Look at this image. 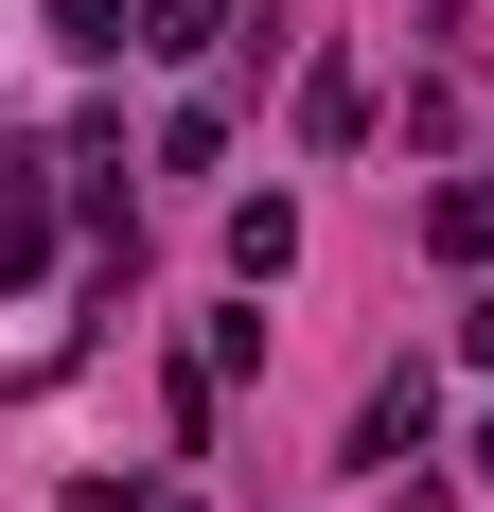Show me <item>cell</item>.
Segmentation results:
<instances>
[{
    "label": "cell",
    "mask_w": 494,
    "mask_h": 512,
    "mask_svg": "<svg viewBox=\"0 0 494 512\" xmlns=\"http://www.w3.org/2000/svg\"><path fill=\"white\" fill-rule=\"evenodd\" d=\"M424 442H442V371H389V389L353 407V477H406Z\"/></svg>",
    "instance_id": "1"
},
{
    "label": "cell",
    "mask_w": 494,
    "mask_h": 512,
    "mask_svg": "<svg viewBox=\"0 0 494 512\" xmlns=\"http://www.w3.org/2000/svg\"><path fill=\"white\" fill-rule=\"evenodd\" d=\"M353 124H371V89H353V53H318V71H300V142L336 159V142H353Z\"/></svg>",
    "instance_id": "2"
},
{
    "label": "cell",
    "mask_w": 494,
    "mask_h": 512,
    "mask_svg": "<svg viewBox=\"0 0 494 512\" xmlns=\"http://www.w3.org/2000/svg\"><path fill=\"white\" fill-rule=\"evenodd\" d=\"M230 265H247V283H283V265H300V195H247V212H230Z\"/></svg>",
    "instance_id": "3"
},
{
    "label": "cell",
    "mask_w": 494,
    "mask_h": 512,
    "mask_svg": "<svg viewBox=\"0 0 494 512\" xmlns=\"http://www.w3.org/2000/svg\"><path fill=\"white\" fill-rule=\"evenodd\" d=\"M212 36H230V0H142V53H159V71H195Z\"/></svg>",
    "instance_id": "4"
},
{
    "label": "cell",
    "mask_w": 494,
    "mask_h": 512,
    "mask_svg": "<svg viewBox=\"0 0 494 512\" xmlns=\"http://www.w3.org/2000/svg\"><path fill=\"white\" fill-rule=\"evenodd\" d=\"M424 248H442V265H494V195H424Z\"/></svg>",
    "instance_id": "5"
},
{
    "label": "cell",
    "mask_w": 494,
    "mask_h": 512,
    "mask_svg": "<svg viewBox=\"0 0 494 512\" xmlns=\"http://www.w3.org/2000/svg\"><path fill=\"white\" fill-rule=\"evenodd\" d=\"M36 265H53V212H36V195H0V283H36Z\"/></svg>",
    "instance_id": "6"
},
{
    "label": "cell",
    "mask_w": 494,
    "mask_h": 512,
    "mask_svg": "<svg viewBox=\"0 0 494 512\" xmlns=\"http://www.w3.org/2000/svg\"><path fill=\"white\" fill-rule=\"evenodd\" d=\"M53 53H142V36H124V0H53Z\"/></svg>",
    "instance_id": "7"
},
{
    "label": "cell",
    "mask_w": 494,
    "mask_h": 512,
    "mask_svg": "<svg viewBox=\"0 0 494 512\" xmlns=\"http://www.w3.org/2000/svg\"><path fill=\"white\" fill-rule=\"evenodd\" d=\"M459 354H477V371H494V283H477V318H459Z\"/></svg>",
    "instance_id": "8"
},
{
    "label": "cell",
    "mask_w": 494,
    "mask_h": 512,
    "mask_svg": "<svg viewBox=\"0 0 494 512\" xmlns=\"http://www.w3.org/2000/svg\"><path fill=\"white\" fill-rule=\"evenodd\" d=\"M477 477H494V424H477Z\"/></svg>",
    "instance_id": "9"
}]
</instances>
